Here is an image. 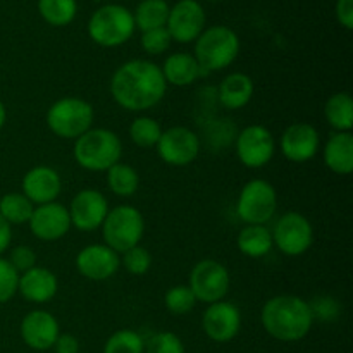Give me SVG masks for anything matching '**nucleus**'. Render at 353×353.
Returning <instances> with one entry per match:
<instances>
[{"label":"nucleus","instance_id":"obj_3","mask_svg":"<svg viewBox=\"0 0 353 353\" xmlns=\"http://www.w3.org/2000/svg\"><path fill=\"white\" fill-rule=\"evenodd\" d=\"M72 155L79 168L92 172H107L123 157V141L112 130L92 128L74 140Z\"/></svg>","mask_w":353,"mask_h":353},{"label":"nucleus","instance_id":"obj_14","mask_svg":"<svg viewBox=\"0 0 353 353\" xmlns=\"http://www.w3.org/2000/svg\"><path fill=\"white\" fill-rule=\"evenodd\" d=\"M205 10L199 0H179L169 9L165 30L172 41L192 43L205 30Z\"/></svg>","mask_w":353,"mask_h":353},{"label":"nucleus","instance_id":"obj_19","mask_svg":"<svg viewBox=\"0 0 353 353\" xmlns=\"http://www.w3.org/2000/svg\"><path fill=\"white\" fill-rule=\"evenodd\" d=\"M19 331L26 347L37 352H47L54 347L55 340L61 334V326L54 314L37 309L23 317Z\"/></svg>","mask_w":353,"mask_h":353},{"label":"nucleus","instance_id":"obj_16","mask_svg":"<svg viewBox=\"0 0 353 353\" xmlns=\"http://www.w3.org/2000/svg\"><path fill=\"white\" fill-rule=\"evenodd\" d=\"M279 150L295 164L309 162L321 150V134L310 123H293L283 131Z\"/></svg>","mask_w":353,"mask_h":353},{"label":"nucleus","instance_id":"obj_31","mask_svg":"<svg viewBox=\"0 0 353 353\" xmlns=\"http://www.w3.org/2000/svg\"><path fill=\"white\" fill-rule=\"evenodd\" d=\"M161 123L150 116H138L134 117L133 123L130 124V133L131 141L140 148H155L159 138L162 134Z\"/></svg>","mask_w":353,"mask_h":353},{"label":"nucleus","instance_id":"obj_13","mask_svg":"<svg viewBox=\"0 0 353 353\" xmlns=\"http://www.w3.org/2000/svg\"><path fill=\"white\" fill-rule=\"evenodd\" d=\"M68 212L71 228H76L83 233H92L102 228L103 219L109 212V202L99 190L85 188L72 196Z\"/></svg>","mask_w":353,"mask_h":353},{"label":"nucleus","instance_id":"obj_4","mask_svg":"<svg viewBox=\"0 0 353 353\" xmlns=\"http://www.w3.org/2000/svg\"><path fill=\"white\" fill-rule=\"evenodd\" d=\"M240 47V37L231 28L217 24L203 30L196 38L193 57L203 72L223 71L236 61Z\"/></svg>","mask_w":353,"mask_h":353},{"label":"nucleus","instance_id":"obj_39","mask_svg":"<svg viewBox=\"0 0 353 353\" xmlns=\"http://www.w3.org/2000/svg\"><path fill=\"white\" fill-rule=\"evenodd\" d=\"M334 14L336 19L345 30H352L353 28V0H336L334 6Z\"/></svg>","mask_w":353,"mask_h":353},{"label":"nucleus","instance_id":"obj_41","mask_svg":"<svg viewBox=\"0 0 353 353\" xmlns=\"http://www.w3.org/2000/svg\"><path fill=\"white\" fill-rule=\"evenodd\" d=\"M12 241V226L0 216V255L9 248Z\"/></svg>","mask_w":353,"mask_h":353},{"label":"nucleus","instance_id":"obj_8","mask_svg":"<svg viewBox=\"0 0 353 353\" xmlns=\"http://www.w3.org/2000/svg\"><path fill=\"white\" fill-rule=\"evenodd\" d=\"M278 209V193L265 179H252L241 188L236 200V214L245 224L265 226Z\"/></svg>","mask_w":353,"mask_h":353},{"label":"nucleus","instance_id":"obj_7","mask_svg":"<svg viewBox=\"0 0 353 353\" xmlns=\"http://www.w3.org/2000/svg\"><path fill=\"white\" fill-rule=\"evenodd\" d=\"M100 230L103 245L121 255L141 243L145 236V217L137 207L117 205L109 209Z\"/></svg>","mask_w":353,"mask_h":353},{"label":"nucleus","instance_id":"obj_30","mask_svg":"<svg viewBox=\"0 0 353 353\" xmlns=\"http://www.w3.org/2000/svg\"><path fill=\"white\" fill-rule=\"evenodd\" d=\"M107 185L109 190L117 196H133L138 192V186H140V176H138L137 169H133L131 165L123 164V162H117L116 165L107 171Z\"/></svg>","mask_w":353,"mask_h":353},{"label":"nucleus","instance_id":"obj_6","mask_svg":"<svg viewBox=\"0 0 353 353\" xmlns=\"http://www.w3.org/2000/svg\"><path fill=\"white\" fill-rule=\"evenodd\" d=\"M134 30L133 12L124 6L107 3L99 7L88 21V34L92 41L105 48H114L131 40Z\"/></svg>","mask_w":353,"mask_h":353},{"label":"nucleus","instance_id":"obj_25","mask_svg":"<svg viewBox=\"0 0 353 353\" xmlns=\"http://www.w3.org/2000/svg\"><path fill=\"white\" fill-rule=\"evenodd\" d=\"M236 247L243 255L250 259L265 257L272 250V234L268 226L245 224L236 236Z\"/></svg>","mask_w":353,"mask_h":353},{"label":"nucleus","instance_id":"obj_37","mask_svg":"<svg viewBox=\"0 0 353 353\" xmlns=\"http://www.w3.org/2000/svg\"><path fill=\"white\" fill-rule=\"evenodd\" d=\"M19 272L9 264V261L0 257V305L10 302L17 293Z\"/></svg>","mask_w":353,"mask_h":353},{"label":"nucleus","instance_id":"obj_12","mask_svg":"<svg viewBox=\"0 0 353 353\" xmlns=\"http://www.w3.org/2000/svg\"><path fill=\"white\" fill-rule=\"evenodd\" d=\"M236 157L245 168L261 169L272 161L276 154V140L262 124H250L238 133L234 143Z\"/></svg>","mask_w":353,"mask_h":353},{"label":"nucleus","instance_id":"obj_27","mask_svg":"<svg viewBox=\"0 0 353 353\" xmlns=\"http://www.w3.org/2000/svg\"><path fill=\"white\" fill-rule=\"evenodd\" d=\"M169 6L165 0H141L133 14L134 26L145 33V31L165 28L169 16Z\"/></svg>","mask_w":353,"mask_h":353},{"label":"nucleus","instance_id":"obj_28","mask_svg":"<svg viewBox=\"0 0 353 353\" xmlns=\"http://www.w3.org/2000/svg\"><path fill=\"white\" fill-rule=\"evenodd\" d=\"M38 12L41 19L55 28H64L74 21L78 14L76 0H38Z\"/></svg>","mask_w":353,"mask_h":353},{"label":"nucleus","instance_id":"obj_40","mask_svg":"<svg viewBox=\"0 0 353 353\" xmlns=\"http://www.w3.org/2000/svg\"><path fill=\"white\" fill-rule=\"evenodd\" d=\"M55 353H78L79 352V341L74 334L71 333H61L55 340L54 347Z\"/></svg>","mask_w":353,"mask_h":353},{"label":"nucleus","instance_id":"obj_9","mask_svg":"<svg viewBox=\"0 0 353 353\" xmlns=\"http://www.w3.org/2000/svg\"><path fill=\"white\" fill-rule=\"evenodd\" d=\"M190 290L195 295L196 302L205 305L221 302L226 299L231 286V276L226 265L214 259H203L193 265L190 272Z\"/></svg>","mask_w":353,"mask_h":353},{"label":"nucleus","instance_id":"obj_11","mask_svg":"<svg viewBox=\"0 0 353 353\" xmlns=\"http://www.w3.org/2000/svg\"><path fill=\"white\" fill-rule=\"evenodd\" d=\"M159 157L172 168H186L200 155V137L186 126H172L162 131L157 145Z\"/></svg>","mask_w":353,"mask_h":353},{"label":"nucleus","instance_id":"obj_10","mask_svg":"<svg viewBox=\"0 0 353 353\" xmlns=\"http://www.w3.org/2000/svg\"><path fill=\"white\" fill-rule=\"evenodd\" d=\"M272 245L288 257H299L310 250L314 243L312 223L303 214L286 212L276 221L271 231Z\"/></svg>","mask_w":353,"mask_h":353},{"label":"nucleus","instance_id":"obj_23","mask_svg":"<svg viewBox=\"0 0 353 353\" xmlns=\"http://www.w3.org/2000/svg\"><path fill=\"white\" fill-rule=\"evenodd\" d=\"M161 71L168 86L172 85L178 88L193 85L200 76L205 74L193 54H188V52H176L165 57Z\"/></svg>","mask_w":353,"mask_h":353},{"label":"nucleus","instance_id":"obj_21","mask_svg":"<svg viewBox=\"0 0 353 353\" xmlns=\"http://www.w3.org/2000/svg\"><path fill=\"white\" fill-rule=\"evenodd\" d=\"M59 290V279L50 269L34 265L30 271L19 274V285L17 293L23 296L26 302L34 305H43L48 303Z\"/></svg>","mask_w":353,"mask_h":353},{"label":"nucleus","instance_id":"obj_35","mask_svg":"<svg viewBox=\"0 0 353 353\" xmlns=\"http://www.w3.org/2000/svg\"><path fill=\"white\" fill-rule=\"evenodd\" d=\"M145 353H185V345L178 334L161 331L145 341Z\"/></svg>","mask_w":353,"mask_h":353},{"label":"nucleus","instance_id":"obj_1","mask_svg":"<svg viewBox=\"0 0 353 353\" xmlns=\"http://www.w3.org/2000/svg\"><path fill=\"white\" fill-rule=\"evenodd\" d=\"M109 90L121 109L145 112L161 103L168 92V83L162 76L161 65L145 59H133L114 71Z\"/></svg>","mask_w":353,"mask_h":353},{"label":"nucleus","instance_id":"obj_5","mask_svg":"<svg viewBox=\"0 0 353 353\" xmlns=\"http://www.w3.org/2000/svg\"><path fill=\"white\" fill-rule=\"evenodd\" d=\"M95 110L88 100L78 97H64L52 103L47 110V126L62 140H76L92 130Z\"/></svg>","mask_w":353,"mask_h":353},{"label":"nucleus","instance_id":"obj_24","mask_svg":"<svg viewBox=\"0 0 353 353\" xmlns=\"http://www.w3.org/2000/svg\"><path fill=\"white\" fill-rule=\"evenodd\" d=\"M254 92L255 85L250 76L245 72H231L221 81L217 97L224 109L240 110L250 103Z\"/></svg>","mask_w":353,"mask_h":353},{"label":"nucleus","instance_id":"obj_43","mask_svg":"<svg viewBox=\"0 0 353 353\" xmlns=\"http://www.w3.org/2000/svg\"><path fill=\"white\" fill-rule=\"evenodd\" d=\"M210 2H217V0H210Z\"/></svg>","mask_w":353,"mask_h":353},{"label":"nucleus","instance_id":"obj_26","mask_svg":"<svg viewBox=\"0 0 353 353\" xmlns=\"http://www.w3.org/2000/svg\"><path fill=\"white\" fill-rule=\"evenodd\" d=\"M324 117L334 131L348 133L353 130V99L348 92H338L327 99Z\"/></svg>","mask_w":353,"mask_h":353},{"label":"nucleus","instance_id":"obj_18","mask_svg":"<svg viewBox=\"0 0 353 353\" xmlns=\"http://www.w3.org/2000/svg\"><path fill=\"white\" fill-rule=\"evenodd\" d=\"M31 234L41 241H57L64 238L71 230L68 207L59 202L43 203L34 207L30 217Z\"/></svg>","mask_w":353,"mask_h":353},{"label":"nucleus","instance_id":"obj_15","mask_svg":"<svg viewBox=\"0 0 353 353\" xmlns=\"http://www.w3.org/2000/svg\"><path fill=\"white\" fill-rule=\"evenodd\" d=\"M202 330L216 343H230L241 330V312L234 303L221 302L207 305L202 316Z\"/></svg>","mask_w":353,"mask_h":353},{"label":"nucleus","instance_id":"obj_36","mask_svg":"<svg viewBox=\"0 0 353 353\" xmlns=\"http://www.w3.org/2000/svg\"><path fill=\"white\" fill-rule=\"evenodd\" d=\"M140 43L143 52L148 55H161L169 50L172 43V38L165 28H157V30H150L141 33Z\"/></svg>","mask_w":353,"mask_h":353},{"label":"nucleus","instance_id":"obj_29","mask_svg":"<svg viewBox=\"0 0 353 353\" xmlns=\"http://www.w3.org/2000/svg\"><path fill=\"white\" fill-rule=\"evenodd\" d=\"M34 203L23 193H6L0 199V216L10 224V226H19V224L30 223V217L34 210Z\"/></svg>","mask_w":353,"mask_h":353},{"label":"nucleus","instance_id":"obj_22","mask_svg":"<svg viewBox=\"0 0 353 353\" xmlns=\"http://www.w3.org/2000/svg\"><path fill=\"white\" fill-rule=\"evenodd\" d=\"M324 164L331 172L348 176L353 171V134L352 131H334L323 148Z\"/></svg>","mask_w":353,"mask_h":353},{"label":"nucleus","instance_id":"obj_42","mask_svg":"<svg viewBox=\"0 0 353 353\" xmlns=\"http://www.w3.org/2000/svg\"><path fill=\"white\" fill-rule=\"evenodd\" d=\"M6 121H7V109H6V105H3L2 100H0V130L3 128Z\"/></svg>","mask_w":353,"mask_h":353},{"label":"nucleus","instance_id":"obj_34","mask_svg":"<svg viewBox=\"0 0 353 353\" xmlns=\"http://www.w3.org/2000/svg\"><path fill=\"white\" fill-rule=\"evenodd\" d=\"M121 265L128 271L131 276H143L150 271L152 268V255L141 245L130 248L124 254H121Z\"/></svg>","mask_w":353,"mask_h":353},{"label":"nucleus","instance_id":"obj_2","mask_svg":"<svg viewBox=\"0 0 353 353\" xmlns=\"http://www.w3.org/2000/svg\"><path fill=\"white\" fill-rule=\"evenodd\" d=\"M261 323L271 338L283 343H295L310 333L314 314L307 300L296 295H278L264 303Z\"/></svg>","mask_w":353,"mask_h":353},{"label":"nucleus","instance_id":"obj_38","mask_svg":"<svg viewBox=\"0 0 353 353\" xmlns=\"http://www.w3.org/2000/svg\"><path fill=\"white\" fill-rule=\"evenodd\" d=\"M7 261H9V264L12 265L19 274H23V272L30 271L31 268L37 265V252H34L33 248L26 247V245H17V247H14L12 250H10Z\"/></svg>","mask_w":353,"mask_h":353},{"label":"nucleus","instance_id":"obj_17","mask_svg":"<svg viewBox=\"0 0 353 353\" xmlns=\"http://www.w3.org/2000/svg\"><path fill=\"white\" fill-rule=\"evenodd\" d=\"M121 268V255L103 243H93L76 255V269L90 281H107Z\"/></svg>","mask_w":353,"mask_h":353},{"label":"nucleus","instance_id":"obj_20","mask_svg":"<svg viewBox=\"0 0 353 353\" xmlns=\"http://www.w3.org/2000/svg\"><path fill=\"white\" fill-rule=\"evenodd\" d=\"M23 195L28 196L34 205L57 202L62 192L61 174L50 165H34L24 174L21 181Z\"/></svg>","mask_w":353,"mask_h":353},{"label":"nucleus","instance_id":"obj_33","mask_svg":"<svg viewBox=\"0 0 353 353\" xmlns=\"http://www.w3.org/2000/svg\"><path fill=\"white\" fill-rule=\"evenodd\" d=\"M196 299L188 285H176L165 292L164 305L172 316H186L196 305Z\"/></svg>","mask_w":353,"mask_h":353},{"label":"nucleus","instance_id":"obj_32","mask_svg":"<svg viewBox=\"0 0 353 353\" xmlns=\"http://www.w3.org/2000/svg\"><path fill=\"white\" fill-rule=\"evenodd\" d=\"M103 353H145V340L133 330H119L109 336Z\"/></svg>","mask_w":353,"mask_h":353}]
</instances>
